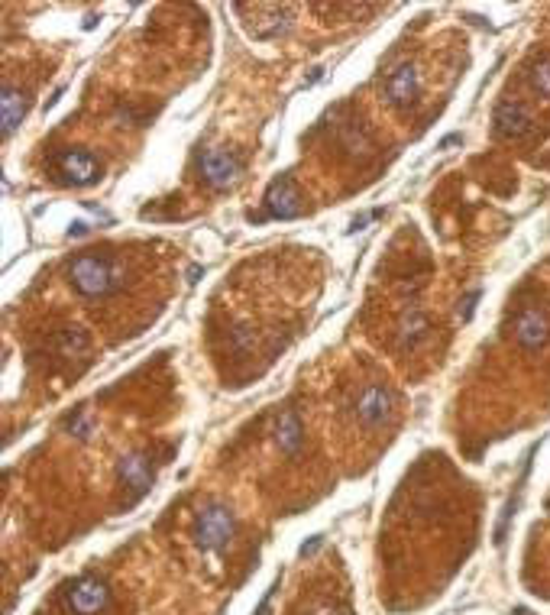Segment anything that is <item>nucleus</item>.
I'll return each instance as SVG.
<instances>
[{
    "instance_id": "nucleus-13",
    "label": "nucleus",
    "mask_w": 550,
    "mask_h": 615,
    "mask_svg": "<svg viewBox=\"0 0 550 615\" xmlns=\"http://www.w3.org/2000/svg\"><path fill=\"white\" fill-rule=\"evenodd\" d=\"M275 441H279L282 454H288V457L301 454V444H305V428H301V421H298V415L292 412V408H285V412L279 415V421H275Z\"/></svg>"
},
{
    "instance_id": "nucleus-5",
    "label": "nucleus",
    "mask_w": 550,
    "mask_h": 615,
    "mask_svg": "<svg viewBox=\"0 0 550 615\" xmlns=\"http://www.w3.org/2000/svg\"><path fill=\"white\" fill-rule=\"evenodd\" d=\"M107 603H110V590L98 577H78L65 586V609L72 615H101Z\"/></svg>"
},
{
    "instance_id": "nucleus-8",
    "label": "nucleus",
    "mask_w": 550,
    "mask_h": 615,
    "mask_svg": "<svg viewBox=\"0 0 550 615\" xmlns=\"http://www.w3.org/2000/svg\"><path fill=\"white\" fill-rule=\"evenodd\" d=\"M117 476H120V483L133 492V499L146 496V489L153 486V476H156L153 457L149 454H127L117 463Z\"/></svg>"
},
{
    "instance_id": "nucleus-10",
    "label": "nucleus",
    "mask_w": 550,
    "mask_h": 615,
    "mask_svg": "<svg viewBox=\"0 0 550 615\" xmlns=\"http://www.w3.org/2000/svg\"><path fill=\"white\" fill-rule=\"evenodd\" d=\"M266 214L269 217H282V221H292L301 214V198L292 179H275L266 191Z\"/></svg>"
},
{
    "instance_id": "nucleus-9",
    "label": "nucleus",
    "mask_w": 550,
    "mask_h": 615,
    "mask_svg": "<svg viewBox=\"0 0 550 615\" xmlns=\"http://www.w3.org/2000/svg\"><path fill=\"white\" fill-rule=\"evenodd\" d=\"M515 337L525 350H541L550 340V318L541 308H525L515 321Z\"/></svg>"
},
{
    "instance_id": "nucleus-11",
    "label": "nucleus",
    "mask_w": 550,
    "mask_h": 615,
    "mask_svg": "<svg viewBox=\"0 0 550 615\" xmlns=\"http://www.w3.org/2000/svg\"><path fill=\"white\" fill-rule=\"evenodd\" d=\"M492 127H495V133L502 136V140H521V136L531 130V117L521 104L502 101L492 114Z\"/></svg>"
},
{
    "instance_id": "nucleus-4",
    "label": "nucleus",
    "mask_w": 550,
    "mask_h": 615,
    "mask_svg": "<svg viewBox=\"0 0 550 615\" xmlns=\"http://www.w3.org/2000/svg\"><path fill=\"white\" fill-rule=\"evenodd\" d=\"M55 172H59V179L65 185L85 188V185L101 182L104 166L98 156L88 153V149H62V153L55 156Z\"/></svg>"
},
{
    "instance_id": "nucleus-2",
    "label": "nucleus",
    "mask_w": 550,
    "mask_h": 615,
    "mask_svg": "<svg viewBox=\"0 0 550 615\" xmlns=\"http://www.w3.org/2000/svg\"><path fill=\"white\" fill-rule=\"evenodd\" d=\"M237 531V518H233L230 505L224 502H211L198 512L195 522V544L201 551H220L224 544L233 538Z\"/></svg>"
},
{
    "instance_id": "nucleus-6",
    "label": "nucleus",
    "mask_w": 550,
    "mask_h": 615,
    "mask_svg": "<svg viewBox=\"0 0 550 615\" xmlns=\"http://www.w3.org/2000/svg\"><path fill=\"white\" fill-rule=\"evenodd\" d=\"M382 94L392 107H411L421 94V72L411 62H398L385 78Z\"/></svg>"
},
{
    "instance_id": "nucleus-14",
    "label": "nucleus",
    "mask_w": 550,
    "mask_h": 615,
    "mask_svg": "<svg viewBox=\"0 0 550 615\" xmlns=\"http://www.w3.org/2000/svg\"><path fill=\"white\" fill-rule=\"evenodd\" d=\"M428 318H424L421 311H408L402 321H398V347H405V350H411V347H418L424 337H428Z\"/></svg>"
},
{
    "instance_id": "nucleus-3",
    "label": "nucleus",
    "mask_w": 550,
    "mask_h": 615,
    "mask_svg": "<svg viewBox=\"0 0 550 615\" xmlns=\"http://www.w3.org/2000/svg\"><path fill=\"white\" fill-rule=\"evenodd\" d=\"M240 172H243V162L237 153H230V149L211 146L198 153V175L208 188L224 191L240 179Z\"/></svg>"
},
{
    "instance_id": "nucleus-15",
    "label": "nucleus",
    "mask_w": 550,
    "mask_h": 615,
    "mask_svg": "<svg viewBox=\"0 0 550 615\" xmlns=\"http://www.w3.org/2000/svg\"><path fill=\"white\" fill-rule=\"evenodd\" d=\"M531 88L541 94V98H550V59H541L531 68Z\"/></svg>"
},
{
    "instance_id": "nucleus-12",
    "label": "nucleus",
    "mask_w": 550,
    "mask_h": 615,
    "mask_svg": "<svg viewBox=\"0 0 550 615\" xmlns=\"http://www.w3.org/2000/svg\"><path fill=\"white\" fill-rule=\"evenodd\" d=\"M26 111H30V98L26 91H20L17 85H4V98H0V120H4V136H13V130L20 127Z\"/></svg>"
},
{
    "instance_id": "nucleus-7",
    "label": "nucleus",
    "mask_w": 550,
    "mask_h": 615,
    "mask_svg": "<svg viewBox=\"0 0 550 615\" xmlns=\"http://www.w3.org/2000/svg\"><path fill=\"white\" fill-rule=\"evenodd\" d=\"M392 415V392L385 386H369L356 399V421L363 428H379Z\"/></svg>"
},
{
    "instance_id": "nucleus-1",
    "label": "nucleus",
    "mask_w": 550,
    "mask_h": 615,
    "mask_svg": "<svg viewBox=\"0 0 550 615\" xmlns=\"http://www.w3.org/2000/svg\"><path fill=\"white\" fill-rule=\"evenodd\" d=\"M68 282L72 289L85 298H104L120 285V269L110 256L101 253H78L72 263H68Z\"/></svg>"
}]
</instances>
